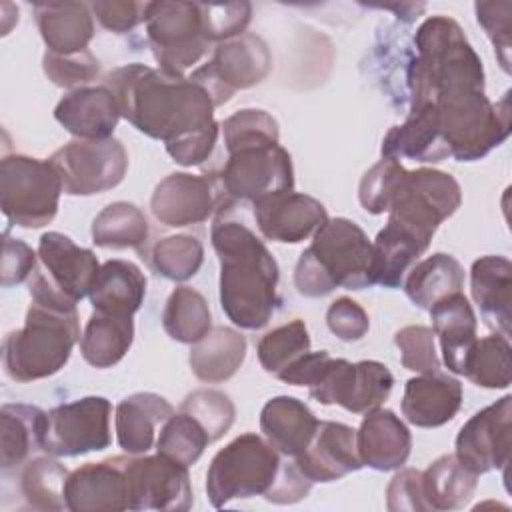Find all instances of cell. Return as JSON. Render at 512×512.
<instances>
[{
    "mask_svg": "<svg viewBox=\"0 0 512 512\" xmlns=\"http://www.w3.org/2000/svg\"><path fill=\"white\" fill-rule=\"evenodd\" d=\"M174 414L172 404L154 392H136L116 406V438L126 454H146L154 444L156 426Z\"/></svg>",
    "mask_w": 512,
    "mask_h": 512,
    "instance_id": "obj_29",
    "label": "cell"
},
{
    "mask_svg": "<svg viewBox=\"0 0 512 512\" xmlns=\"http://www.w3.org/2000/svg\"><path fill=\"white\" fill-rule=\"evenodd\" d=\"M220 260V306L232 324L258 330L268 324L278 296V264L264 242L222 212L210 230Z\"/></svg>",
    "mask_w": 512,
    "mask_h": 512,
    "instance_id": "obj_2",
    "label": "cell"
},
{
    "mask_svg": "<svg viewBox=\"0 0 512 512\" xmlns=\"http://www.w3.org/2000/svg\"><path fill=\"white\" fill-rule=\"evenodd\" d=\"M94 310L132 316L146 296V276L130 260H108L100 266L90 290Z\"/></svg>",
    "mask_w": 512,
    "mask_h": 512,
    "instance_id": "obj_32",
    "label": "cell"
},
{
    "mask_svg": "<svg viewBox=\"0 0 512 512\" xmlns=\"http://www.w3.org/2000/svg\"><path fill=\"white\" fill-rule=\"evenodd\" d=\"M294 462L312 482H334L360 470L356 430L342 422L318 420L310 442Z\"/></svg>",
    "mask_w": 512,
    "mask_h": 512,
    "instance_id": "obj_21",
    "label": "cell"
},
{
    "mask_svg": "<svg viewBox=\"0 0 512 512\" xmlns=\"http://www.w3.org/2000/svg\"><path fill=\"white\" fill-rule=\"evenodd\" d=\"M464 376L482 388H508L512 380L508 338L502 334H492L482 340L476 338L464 364Z\"/></svg>",
    "mask_w": 512,
    "mask_h": 512,
    "instance_id": "obj_40",
    "label": "cell"
},
{
    "mask_svg": "<svg viewBox=\"0 0 512 512\" xmlns=\"http://www.w3.org/2000/svg\"><path fill=\"white\" fill-rule=\"evenodd\" d=\"M124 116L138 132L162 140L180 166H198L212 154L220 124L214 102L190 76H174L146 64H126L106 74Z\"/></svg>",
    "mask_w": 512,
    "mask_h": 512,
    "instance_id": "obj_1",
    "label": "cell"
},
{
    "mask_svg": "<svg viewBox=\"0 0 512 512\" xmlns=\"http://www.w3.org/2000/svg\"><path fill=\"white\" fill-rule=\"evenodd\" d=\"M512 396L476 412L456 436V458L470 472L486 474L506 468L510 462Z\"/></svg>",
    "mask_w": 512,
    "mask_h": 512,
    "instance_id": "obj_16",
    "label": "cell"
},
{
    "mask_svg": "<svg viewBox=\"0 0 512 512\" xmlns=\"http://www.w3.org/2000/svg\"><path fill=\"white\" fill-rule=\"evenodd\" d=\"M148 2H130V0H112V2H92L90 10L96 20L116 34H124L136 28L140 22H146Z\"/></svg>",
    "mask_w": 512,
    "mask_h": 512,
    "instance_id": "obj_53",
    "label": "cell"
},
{
    "mask_svg": "<svg viewBox=\"0 0 512 512\" xmlns=\"http://www.w3.org/2000/svg\"><path fill=\"white\" fill-rule=\"evenodd\" d=\"M54 118L78 140H106L120 120V108L108 86H84L56 104Z\"/></svg>",
    "mask_w": 512,
    "mask_h": 512,
    "instance_id": "obj_22",
    "label": "cell"
},
{
    "mask_svg": "<svg viewBox=\"0 0 512 512\" xmlns=\"http://www.w3.org/2000/svg\"><path fill=\"white\" fill-rule=\"evenodd\" d=\"M252 204L258 230L272 242H302L308 236H314V232L328 220L320 200L294 190H282Z\"/></svg>",
    "mask_w": 512,
    "mask_h": 512,
    "instance_id": "obj_19",
    "label": "cell"
},
{
    "mask_svg": "<svg viewBox=\"0 0 512 512\" xmlns=\"http://www.w3.org/2000/svg\"><path fill=\"white\" fill-rule=\"evenodd\" d=\"M394 344L400 350V360L406 370H412L418 374H430L440 370L432 328L404 326L394 334Z\"/></svg>",
    "mask_w": 512,
    "mask_h": 512,
    "instance_id": "obj_48",
    "label": "cell"
},
{
    "mask_svg": "<svg viewBox=\"0 0 512 512\" xmlns=\"http://www.w3.org/2000/svg\"><path fill=\"white\" fill-rule=\"evenodd\" d=\"M462 406V384L438 372L410 378L404 386L402 414L418 428H438L450 422Z\"/></svg>",
    "mask_w": 512,
    "mask_h": 512,
    "instance_id": "obj_23",
    "label": "cell"
},
{
    "mask_svg": "<svg viewBox=\"0 0 512 512\" xmlns=\"http://www.w3.org/2000/svg\"><path fill=\"white\" fill-rule=\"evenodd\" d=\"M216 182L224 196L256 202L294 188L292 158L278 142L246 144L228 152Z\"/></svg>",
    "mask_w": 512,
    "mask_h": 512,
    "instance_id": "obj_10",
    "label": "cell"
},
{
    "mask_svg": "<svg viewBox=\"0 0 512 512\" xmlns=\"http://www.w3.org/2000/svg\"><path fill=\"white\" fill-rule=\"evenodd\" d=\"M476 20L486 30L494 44L496 58L504 72H510V30L512 4L510 2H476Z\"/></svg>",
    "mask_w": 512,
    "mask_h": 512,
    "instance_id": "obj_50",
    "label": "cell"
},
{
    "mask_svg": "<svg viewBox=\"0 0 512 512\" xmlns=\"http://www.w3.org/2000/svg\"><path fill=\"white\" fill-rule=\"evenodd\" d=\"M200 6H202V16H204L206 34L210 42H224L244 34L252 14V6L248 2L200 4Z\"/></svg>",
    "mask_w": 512,
    "mask_h": 512,
    "instance_id": "obj_51",
    "label": "cell"
},
{
    "mask_svg": "<svg viewBox=\"0 0 512 512\" xmlns=\"http://www.w3.org/2000/svg\"><path fill=\"white\" fill-rule=\"evenodd\" d=\"M388 510H430L422 494V472L404 468L390 480L386 488Z\"/></svg>",
    "mask_w": 512,
    "mask_h": 512,
    "instance_id": "obj_54",
    "label": "cell"
},
{
    "mask_svg": "<svg viewBox=\"0 0 512 512\" xmlns=\"http://www.w3.org/2000/svg\"><path fill=\"white\" fill-rule=\"evenodd\" d=\"M66 510L72 512H116L128 510V478L124 456L90 462L68 474Z\"/></svg>",
    "mask_w": 512,
    "mask_h": 512,
    "instance_id": "obj_20",
    "label": "cell"
},
{
    "mask_svg": "<svg viewBox=\"0 0 512 512\" xmlns=\"http://www.w3.org/2000/svg\"><path fill=\"white\" fill-rule=\"evenodd\" d=\"M180 410L190 414L206 430L210 442L222 438L230 430L236 416V408L230 396L212 388H200L190 392L182 400Z\"/></svg>",
    "mask_w": 512,
    "mask_h": 512,
    "instance_id": "obj_45",
    "label": "cell"
},
{
    "mask_svg": "<svg viewBox=\"0 0 512 512\" xmlns=\"http://www.w3.org/2000/svg\"><path fill=\"white\" fill-rule=\"evenodd\" d=\"M478 476L454 454L436 458L422 472V494L430 510H460L476 492Z\"/></svg>",
    "mask_w": 512,
    "mask_h": 512,
    "instance_id": "obj_36",
    "label": "cell"
},
{
    "mask_svg": "<svg viewBox=\"0 0 512 512\" xmlns=\"http://www.w3.org/2000/svg\"><path fill=\"white\" fill-rule=\"evenodd\" d=\"M68 470L52 458L30 460L20 474V492L34 510H64Z\"/></svg>",
    "mask_w": 512,
    "mask_h": 512,
    "instance_id": "obj_41",
    "label": "cell"
},
{
    "mask_svg": "<svg viewBox=\"0 0 512 512\" xmlns=\"http://www.w3.org/2000/svg\"><path fill=\"white\" fill-rule=\"evenodd\" d=\"M246 358L244 336L228 326L210 328V332L192 344L188 362L192 374L208 384L232 378Z\"/></svg>",
    "mask_w": 512,
    "mask_h": 512,
    "instance_id": "obj_33",
    "label": "cell"
},
{
    "mask_svg": "<svg viewBox=\"0 0 512 512\" xmlns=\"http://www.w3.org/2000/svg\"><path fill=\"white\" fill-rule=\"evenodd\" d=\"M460 202L462 190L454 176L432 168L406 170L390 202L388 218L432 240L436 228L460 208Z\"/></svg>",
    "mask_w": 512,
    "mask_h": 512,
    "instance_id": "obj_9",
    "label": "cell"
},
{
    "mask_svg": "<svg viewBox=\"0 0 512 512\" xmlns=\"http://www.w3.org/2000/svg\"><path fill=\"white\" fill-rule=\"evenodd\" d=\"M78 338L76 308L32 300L24 326L4 338V370L16 382L48 378L64 368Z\"/></svg>",
    "mask_w": 512,
    "mask_h": 512,
    "instance_id": "obj_5",
    "label": "cell"
},
{
    "mask_svg": "<svg viewBox=\"0 0 512 512\" xmlns=\"http://www.w3.org/2000/svg\"><path fill=\"white\" fill-rule=\"evenodd\" d=\"M34 266V250L26 242L6 236L2 248V286L8 288L24 282L28 276L34 274Z\"/></svg>",
    "mask_w": 512,
    "mask_h": 512,
    "instance_id": "obj_55",
    "label": "cell"
},
{
    "mask_svg": "<svg viewBox=\"0 0 512 512\" xmlns=\"http://www.w3.org/2000/svg\"><path fill=\"white\" fill-rule=\"evenodd\" d=\"M216 178L174 172L160 180L150 198L152 216L170 228H184L208 220L222 202Z\"/></svg>",
    "mask_w": 512,
    "mask_h": 512,
    "instance_id": "obj_17",
    "label": "cell"
},
{
    "mask_svg": "<svg viewBox=\"0 0 512 512\" xmlns=\"http://www.w3.org/2000/svg\"><path fill=\"white\" fill-rule=\"evenodd\" d=\"M434 336L440 340L444 364L454 374H464L466 358L476 342V314L462 292L450 294L430 310Z\"/></svg>",
    "mask_w": 512,
    "mask_h": 512,
    "instance_id": "obj_27",
    "label": "cell"
},
{
    "mask_svg": "<svg viewBox=\"0 0 512 512\" xmlns=\"http://www.w3.org/2000/svg\"><path fill=\"white\" fill-rule=\"evenodd\" d=\"M406 174L404 166L394 158H384L376 162L360 180L358 198L366 212L382 214L388 212L394 192Z\"/></svg>",
    "mask_w": 512,
    "mask_h": 512,
    "instance_id": "obj_47",
    "label": "cell"
},
{
    "mask_svg": "<svg viewBox=\"0 0 512 512\" xmlns=\"http://www.w3.org/2000/svg\"><path fill=\"white\" fill-rule=\"evenodd\" d=\"M146 36L160 70L174 76H184L210 44L198 2H148Z\"/></svg>",
    "mask_w": 512,
    "mask_h": 512,
    "instance_id": "obj_8",
    "label": "cell"
},
{
    "mask_svg": "<svg viewBox=\"0 0 512 512\" xmlns=\"http://www.w3.org/2000/svg\"><path fill=\"white\" fill-rule=\"evenodd\" d=\"M34 16L48 52L66 56L88 50L94 36V16L88 4L38 2Z\"/></svg>",
    "mask_w": 512,
    "mask_h": 512,
    "instance_id": "obj_25",
    "label": "cell"
},
{
    "mask_svg": "<svg viewBox=\"0 0 512 512\" xmlns=\"http://www.w3.org/2000/svg\"><path fill=\"white\" fill-rule=\"evenodd\" d=\"M128 510H188L194 502L188 466L158 454L126 458Z\"/></svg>",
    "mask_w": 512,
    "mask_h": 512,
    "instance_id": "obj_15",
    "label": "cell"
},
{
    "mask_svg": "<svg viewBox=\"0 0 512 512\" xmlns=\"http://www.w3.org/2000/svg\"><path fill=\"white\" fill-rule=\"evenodd\" d=\"M48 162L62 180L64 194L92 196L116 188L126 174L128 154L120 140H72Z\"/></svg>",
    "mask_w": 512,
    "mask_h": 512,
    "instance_id": "obj_12",
    "label": "cell"
},
{
    "mask_svg": "<svg viewBox=\"0 0 512 512\" xmlns=\"http://www.w3.org/2000/svg\"><path fill=\"white\" fill-rule=\"evenodd\" d=\"M272 66L266 42L256 34H240L216 46L212 58L196 68L190 78L200 84L214 106L228 102L238 90L260 84Z\"/></svg>",
    "mask_w": 512,
    "mask_h": 512,
    "instance_id": "obj_13",
    "label": "cell"
},
{
    "mask_svg": "<svg viewBox=\"0 0 512 512\" xmlns=\"http://www.w3.org/2000/svg\"><path fill=\"white\" fill-rule=\"evenodd\" d=\"M148 262L160 276L184 282L200 270L204 262V246L192 234L166 236L152 246Z\"/></svg>",
    "mask_w": 512,
    "mask_h": 512,
    "instance_id": "obj_42",
    "label": "cell"
},
{
    "mask_svg": "<svg viewBox=\"0 0 512 512\" xmlns=\"http://www.w3.org/2000/svg\"><path fill=\"white\" fill-rule=\"evenodd\" d=\"M430 240L412 228L388 218L372 242V280L384 288H396L408 268L426 252Z\"/></svg>",
    "mask_w": 512,
    "mask_h": 512,
    "instance_id": "obj_30",
    "label": "cell"
},
{
    "mask_svg": "<svg viewBox=\"0 0 512 512\" xmlns=\"http://www.w3.org/2000/svg\"><path fill=\"white\" fill-rule=\"evenodd\" d=\"M280 452L254 432L240 434L218 450L206 472V494L214 508L236 498L264 496L280 470Z\"/></svg>",
    "mask_w": 512,
    "mask_h": 512,
    "instance_id": "obj_6",
    "label": "cell"
},
{
    "mask_svg": "<svg viewBox=\"0 0 512 512\" xmlns=\"http://www.w3.org/2000/svg\"><path fill=\"white\" fill-rule=\"evenodd\" d=\"M316 416L298 398L274 396L260 412V430L264 438L284 456L296 458L310 442L316 430Z\"/></svg>",
    "mask_w": 512,
    "mask_h": 512,
    "instance_id": "obj_31",
    "label": "cell"
},
{
    "mask_svg": "<svg viewBox=\"0 0 512 512\" xmlns=\"http://www.w3.org/2000/svg\"><path fill=\"white\" fill-rule=\"evenodd\" d=\"M392 386L394 376L382 362L360 360L352 364L344 358H330L308 392L320 404H338L348 412L366 414L380 408Z\"/></svg>",
    "mask_w": 512,
    "mask_h": 512,
    "instance_id": "obj_14",
    "label": "cell"
},
{
    "mask_svg": "<svg viewBox=\"0 0 512 512\" xmlns=\"http://www.w3.org/2000/svg\"><path fill=\"white\" fill-rule=\"evenodd\" d=\"M310 350V334L302 320H290L270 332H266L258 342V360L268 374H278L286 370L294 360Z\"/></svg>",
    "mask_w": 512,
    "mask_h": 512,
    "instance_id": "obj_43",
    "label": "cell"
},
{
    "mask_svg": "<svg viewBox=\"0 0 512 512\" xmlns=\"http://www.w3.org/2000/svg\"><path fill=\"white\" fill-rule=\"evenodd\" d=\"M38 258L42 262V276L58 294L74 304L90 294L100 270L92 250L80 248L62 232H46L38 242Z\"/></svg>",
    "mask_w": 512,
    "mask_h": 512,
    "instance_id": "obj_18",
    "label": "cell"
},
{
    "mask_svg": "<svg viewBox=\"0 0 512 512\" xmlns=\"http://www.w3.org/2000/svg\"><path fill=\"white\" fill-rule=\"evenodd\" d=\"M112 406L104 396H84L46 412L40 450L50 456H82L110 446Z\"/></svg>",
    "mask_w": 512,
    "mask_h": 512,
    "instance_id": "obj_11",
    "label": "cell"
},
{
    "mask_svg": "<svg viewBox=\"0 0 512 512\" xmlns=\"http://www.w3.org/2000/svg\"><path fill=\"white\" fill-rule=\"evenodd\" d=\"M414 46L416 56L408 68L410 106L484 92L482 60L456 20L442 14L426 18L416 30Z\"/></svg>",
    "mask_w": 512,
    "mask_h": 512,
    "instance_id": "obj_3",
    "label": "cell"
},
{
    "mask_svg": "<svg viewBox=\"0 0 512 512\" xmlns=\"http://www.w3.org/2000/svg\"><path fill=\"white\" fill-rule=\"evenodd\" d=\"M312 484L314 482L296 466V462H282L278 476L264 498L274 504H294L308 496Z\"/></svg>",
    "mask_w": 512,
    "mask_h": 512,
    "instance_id": "obj_56",
    "label": "cell"
},
{
    "mask_svg": "<svg viewBox=\"0 0 512 512\" xmlns=\"http://www.w3.org/2000/svg\"><path fill=\"white\" fill-rule=\"evenodd\" d=\"M222 132L226 152L256 142H278L280 138L278 122L266 110L258 108H244L234 112L222 122Z\"/></svg>",
    "mask_w": 512,
    "mask_h": 512,
    "instance_id": "obj_46",
    "label": "cell"
},
{
    "mask_svg": "<svg viewBox=\"0 0 512 512\" xmlns=\"http://www.w3.org/2000/svg\"><path fill=\"white\" fill-rule=\"evenodd\" d=\"M62 180L48 160L22 154L0 162V208L10 224L42 228L58 212Z\"/></svg>",
    "mask_w": 512,
    "mask_h": 512,
    "instance_id": "obj_7",
    "label": "cell"
},
{
    "mask_svg": "<svg viewBox=\"0 0 512 512\" xmlns=\"http://www.w3.org/2000/svg\"><path fill=\"white\" fill-rule=\"evenodd\" d=\"M208 444L210 438L206 430L190 414L178 410L162 424L156 450L184 466H192Z\"/></svg>",
    "mask_w": 512,
    "mask_h": 512,
    "instance_id": "obj_44",
    "label": "cell"
},
{
    "mask_svg": "<svg viewBox=\"0 0 512 512\" xmlns=\"http://www.w3.org/2000/svg\"><path fill=\"white\" fill-rule=\"evenodd\" d=\"M42 66L52 84L60 88H84L100 74V62L90 50L78 54H54L46 52Z\"/></svg>",
    "mask_w": 512,
    "mask_h": 512,
    "instance_id": "obj_49",
    "label": "cell"
},
{
    "mask_svg": "<svg viewBox=\"0 0 512 512\" xmlns=\"http://www.w3.org/2000/svg\"><path fill=\"white\" fill-rule=\"evenodd\" d=\"M326 324L330 332L344 340V342H354L364 338V334L370 328V320L366 310L352 298H336L328 310H326Z\"/></svg>",
    "mask_w": 512,
    "mask_h": 512,
    "instance_id": "obj_52",
    "label": "cell"
},
{
    "mask_svg": "<svg viewBox=\"0 0 512 512\" xmlns=\"http://www.w3.org/2000/svg\"><path fill=\"white\" fill-rule=\"evenodd\" d=\"M162 326L164 332L176 342H198L212 328V316L206 298L190 286H176L166 300Z\"/></svg>",
    "mask_w": 512,
    "mask_h": 512,
    "instance_id": "obj_39",
    "label": "cell"
},
{
    "mask_svg": "<svg viewBox=\"0 0 512 512\" xmlns=\"http://www.w3.org/2000/svg\"><path fill=\"white\" fill-rule=\"evenodd\" d=\"M470 290L484 322L496 334L510 336V290H512V264L506 256H482L474 260L470 270Z\"/></svg>",
    "mask_w": 512,
    "mask_h": 512,
    "instance_id": "obj_26",
    "label": "cell"
},
{
    "mask_svg": "<svg viewBox=\"0 0 512 512\" xmlns=\"http://www.w3.org/2000/svg\"><path fill=\"white\" fill-rule=\"evenodd\" d=\"M356 450L362 466L388 472L406 464L412 450V436L408 426L392 410L376 408L366 412L356 432Z\"/></svg>",
    "mask_w": 512,
    "mask_h": 512,
    "instance_id": "obj_24",
    "label": "cell"
},
{
    "mask_svg": "<svg viewBox=\"0 0 512 512\" xmlns=\"http://www.w3.org/2000/svg\"><path fill=\"white\" fill-rule=\"evenodd\" d=\"M46 412L30 404H4L0 408V466L10 470L40 450Z\"/></svg>",
    "mask_w": 512,
    "mask_h": 512,
    "instance_id": "obj_37",
    "label": "cell"
},
{
    "mask_svg": "<svg viewBox=\"0 0 512 512\" xmlns=\"http://www.w3.org/2000/svg\"><path fill=\"white\" fill-rule=\"evenodd\" d=\"M134 340L132 316L98 312L90 316L80 338L82 358L94 368H110L118 364L130 350Z\"/></svg>",
    "mask_w": 512,
    "mask_h": 512,
    "instance_id": "obj_34",
    "label": "cell"
},
{
    "mask_svg": "<svg viewBox=\"0 0 512 512\" xmlns=\"http://www.w3.org/2000/svg\"><path fill=\"white\" fill-rule=\"evenodd\" d=\"M382 156L394 160L410 158L416 162H442L450 156L430 104L410 106L408 118L400 126H392L384 136Z\"/></svg>",
    "mask_w": 512,
    "mask_h": 512,
    "instance_id": "obj_28",
    "label": "cell"
},
{
    "mask_svg": "<svg viewBox=\"0 0 512 512\" xmlns=\"http://www.w3.org/2000/svg\"><path fill=\"white\" fill-rule=\"evenodd\" d=\"M150 236L144 212L130 202H112L92 222V242L100 248L142 252Z\"/></svg>",
    "mask_w": 512,
    "mask_h": 512,
    "instance_id": "obj_38",
    "label": "cell"
},
{
    "mask_svg": "<svg viewBox=\"0 0 512 512\" xmlns=\"http://www.w3.org/2000/svg\"><path fill=\"white\" fill-rule=\"evenodd\" d=\"M372 242L348 218H328L294 268V286L302 296L320 298L334 288L362 290L372 280Z\"/></svg>",
    "mask_w": 512,
    "mask_h": 512,
    "instance_id": "obj_4",
    "label": "cell"
},
{
    "mask_svg": "<svg viewBox=\"0 0 512 512\" xmlns=\"http://www.w3.org/2000/svg\"><path fill=\"white\" fill-rule=\"evenodd\" d=\"M464 284V268L462 264L444 252H436L422 262H418L406 282L404 292L410 302L418 308L430 310L442 298L456 294Z\"/></svg>",
    "mask_w": 512,
    "mask_h": 512,
    "instance_id": "obj_35",
    "label": "cell"
}]
</instances>
